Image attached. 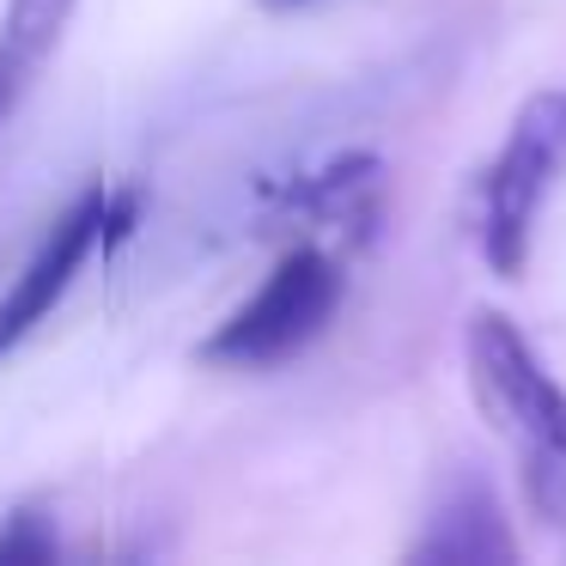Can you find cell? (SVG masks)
<instances>
[{"instance_id":"1","label":"cell","mask_w":566,"mask_h":566,"mask_svg":"<svg viewBox=\"0 0 566 566\" xmlns=\"http://www.w3.org/2000/svg\"><path fill=\"white\" fill-rule=\"evenodd\" d=\"M469 390L517 457L524 512L566 542V390L524 329L500 311H475L463 329Z\"/></svg>"},{"instance_id":"2","label":"cell","mask_w":566,"mask_h":566,"mask_svg":"<svg viewBox=\"0 0 566 566\" xmlns=\"http://www.w3.org/2000/svg\"><path fill=\"white\" fill-rule=\"evenodd\" d=\"M566 177V92L548 86L517 104L500 153L475 177V250L500 281H517L536 250L548 196Z\"/></svg>"},{"instance_id":"3","label":"cell","mask_w":566,"mask_h":566,"mask_svg":"<svg viewBox=\"0 0 566 566\" xmlns=\"http://www.w3.org/2000/svg\"><path fill=\"white\" fill-rule=\"evenodd\" d=\"M347 298V274L335 262L329 244H298L262 274V286L201 342L208 366L232 371H274L286 359H298L323 329L335 323Z\"/></svg>"},{"instance_id":"4","label":"cell","mask_w":566,"mask_h":566,"mask_svg":"<svg viewBox=\"0 0 566 566\" xmlns=\"http://www.w3.org/2000/svg\"><path fill=\"white\" fill-rule=\"evenodd\" d=\"M135 213H140L135 189H104V184L80 189V196L55 213V226L38 238L25 269L13 274V286L0 293V359L13 354V347L74 293V281L92 269L98 250L123 244V238L135 232Z\"/></svg>"},{"instance_id":"5","label":"cell","mask_w":566,"mask_h":566,"mask_svg":"<svg viewBox=\"0 0 566 566\" xmlns=\"http://www.w3.org/2000/svg\"><path fill=\"white\" fill-rule=\"evenodd\" d=\"M408 560H427V566H505V560H517L512 524H505V512H500L488 481L457 475L451 488L432 500L427 530L415 536Z\"/></svg>"},{"instance_id":"6","label":"cell","mask_w":566,"mask_h":566,"mask_svg":"<svg viewBox=\"0 0 566 566\" xmlns=\"http://www.w3.org/2000/svg\"><path fill=\"white\" fill-rule=\"evenodd\" d=\"M74 13L80 0H7V13H0V128L13 123L19 104L38 92Z\"/></svg>"},{"instance_id":"7","label":"cell","mask_w":566,"mask_h":566,"mask_svg":"<svg viewBox=\"0 0 566 566\" xmlns=\"http://www.w3.org/2000/svg\"><path fill=\"white\" fill-rule=\"evenodd\" d=\"M55 536L43 530V517H13V530H0V560H50Z\"/></svg>"},{"instance_id":"8","label":"cell","mask_w":566,"mask_h":566,"mask_svg":"<svg viewBox=\"0 0 566 566\" xmlns=\"http://www.w3.org/2000/svg\"><path fill=\"white\" fill-rule=\"evenodd\" d=\"M281 7H298V0H281Z\"/></svg>"}]
</instances>
